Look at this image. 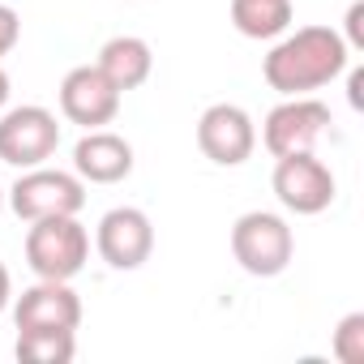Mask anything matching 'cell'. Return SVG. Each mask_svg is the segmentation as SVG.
<instances>
[{"mask_svg": "<svg viewBox=\"0 0 364 364\" xmlns=\"http://www.w3.org/2000/svg\"><path fill=\"white\" fill-rule=\"evenodd\" d=\"M347 65H351V48H347V39L338 31H330V26H300L296 35L279 39L266 52L262 77H266L270 90L291 99V95H313V90L330 86Z\"/></svg>", "mask_w": 364, "mask_h": 364, "instance_id": "1", "label": "cell"}, {"mask_svg": "<svg viewBox=\"0 0 364 364\" xmlns=\"http://www.w3.org/2000/svg\"><path fill=\"white\" fill-rule=\"evenodd\" d=\"M90 262V232L77 223V215H52L35 219L26 232V266L35 279H60L73 283Z\"/></svg>", "mask_w": 364, "mask_h": 364, "instance_id": "2", "label": "cell"}, {"mask_svg": "<svg viewBox=\"0 0 364 364\" xmlns=\"http://www.w3.org/2000/svg\"><path fill=\"white\" fill-rule=\"evenodd\" d=\"M291 253H296V236H291L283 215L249 210V215L236 219V228H232V257L240 262L245 274L274 279V274H283L291 266Z\"/></svg>", "mask_w": 364, "mask_h": 364, "instance_id": "3", "label": "cell"}, {"mask_svg": "<svg viewBox=\"0 0 364 364\" xmlns=\"http://www.w3.org/2000/svg\"><path fill=\"white\" fill-rule=\"evenodd\" d=\"M5 202L26 223L52 219V215H77L86 206V180L77 171H60V167L39 163V167H26L18 176V185L5 193Z\"/></svg>", "mask_w": 364, "mask_h": 364, "instance_id": "4", "label": "cell"}, {"mask_svg": "<svg viewBox=\"0 0 364 364\" xmlns=\"http://www.w3.org/2000/svg\"><path fill=\"white\" fill-rule=\"evenodd\" d=\"M56 146H60V124L48 107L22 103L0 116V163L26 171V167L48 163L56 154Z\"/></svg>", "mask_w": 364, "mask_h": 364, "instance_id": "5", "label": "cell"}, {"mask_svg": "<svg viewBox=\"0 0 364 364\" xmlns=\"http://www.w3.org/2000/svg\"><path fill=\"white\" fill-rule=\"evenodd\" d=\"M270 185H274V198L283 210L291 215H321L330 210L334 202V171L313 154V150H296V154H283L274 163V176H270Z\"/></svg>", "mask_w": 364, "mask_h": 364, "instance_id": "6", "label": "cell"}, {"mask_svg": "<svg viewBox=\"0 0 364 364\" xmlns=\"http://www.w3.org/2000/svg\"><path fill=\"white\" fill-rule=\"evenodd\" d=\"M330 124V107L313 95H291L283 103H274L266 112V124H262V146L283 159V154H296V150H313L317 137L326 133Z\"/></svg>", "mask_w": 364, "mask_h": 364, "instance_id": "7", "label": "cell"}, {"mask_svg": "<svg viewBox=\"0 0 364 364\" xmlns=\"http://www.w3.org/2000/svg\"><path fill=\"white\" fill-rule=\"evenodd\" d=\"M95 249L112 270H141L154 253V223L137 206H116L99 219Z\"/></svg>", "mask_w": 364, "mask_h": 364, "instance_id": "8", "label": "cell"}, {"mask_svg": "<svg viewBox=\"0 0 364 364\" xmlns=\"http://www.w3.org/2000/svg\"><path fill=\"white\" fill-rule=\"evenodd\" d=\"M198 146L219 167H240L257 150V124L240 103H210L198 120Z\"/></svg>", "mask_w": 364, "mask_h": 364, "instance_id": "9", "label": "cell"}, {"mask_svg": "<svg viewBox=\"0 0 364 364\" xmlns=\"http://www.w3.org/2000/svg\"><path fill=\"white\" fill-rule=\"evenodd\" d=\"M60 112L69 124H82V129H103L116 120L120 112V90L103 77L99 65H77L65 73L60 82Z\"/></svg>", "mask_w": 364, "mask_h": 364, "instance_id": "10", "label": "cell"}, {"mask_svg": "<svg viewBox=\"0 0 364 364\" xmlns=\"http://www.w3.org/2000/svg\"><path fill=\"white\" fill-rule=\"evenodd\" d=\"M14 321H18V330H35V326L77 330L82 326V296L60 279H39L35 287H26L14 300Z\"/></svg>", "mask_w": 364, "mask_h": 364, "instance_id": "11", "label": "cell"}, {"mask_svg": "<svg viewBox=\"0 0 364 364\" xmlns=\"http://www.w3.org/2000/svg\"><path fill=\"white\" fill-rule=\"evenodd\" d=\"M73 171L86 185H120L133 171V146L112 129H86V137L73 146Z\"/></svg>", "mask_w": 364, "mask_h": 364, "instance_id": "12", "label": "cell"}, {"mask_svg": "<svg viewBox=\"0 0 364 364\" xmlns=\"http://www.w3.org/2000/svg\"><path fill=\"white\" fill-rule=\"evenodd\" d=\"M95 65H99L103 77L124 95V90H137V86L150 77L154 52H150V43H146L141 35H116V39H107V43L99 48V60H95Z\"/></svg>", "mask_w": 364, "mask_h": 364, "instance_id": "13", "label": "cell"}, {"mask_svg": "<svg viewBox=\"0 0 364 364\" xmlns=\"http://www.w3.org/2000/svg\"><path fill=\"white\" fill-rule=\"evenodd\" d=\"M232 26L245 39H279L291 26V0H232Z\"/></svg>", "mask_w": 364, "mask_h": 364, "instance_id": "14", "label": "cell"}, {"mask_svg": "<svg viewBox=\"0 0 364 364\" xmlns=\"http://www.w3.org/2000/svg\"><path fill=\"white\" fill-rule=\"evenodd\" d=\"M14 351L26 364H69L77 355V330H48V326L18 330V347Z\"/></svg>", "mask_w": 364, "mask_h": 364, "instance_id": "15", "label": "cell"}, {"mask_svg": "<svg viewBox=\"0 0 364 364\" xmlns=\"http://www.w3.org/2000/svg\"><path fill=\"white\" fill-rule=\"evenodd\" d=\"M330 351L334 360L343 364H364V313H347L330 338Z\"/></svg>", "mask_w": 364, "mask_h": 364, "instance_id": "16", "label": "cell"}, {"mask_svg": "<svg viewBox=\"0 0 364 364\" xmlns=\"http://www.w3.org/2000/svg\"><path fill=\"white\" fill-rule=\"evenodd\" d=\"M18 39H22V18H18V9H14V5H0V60L18 48Z\"/></svg>", "mask_w": 364, "mask_h": 364, "instance_id": "17", "label": "cell"}, {"mask_svg": "<svg viewBox=\"0 0 364 364\" xmlns=\"http://www.w3.org/2000/svg\"><path fill=\"white\" fill-rule=\"evenodd\" d=\"M347 48H364V0L347 9Z\"/></svg>", "mask_w": 364, "mask_h": 364, "instance_id": "18", "label": "cell"}, {"mask_svg": "<svg viewBox=\"0 0 364 364\" xmlns=\"http://www.w3.org/2000/svg\"><path fill=\"white\" fill-rule=\"evenodd\" d=\"M9 300H14V279H9V266L0 262V313L9 309Z\"/></svg>", "mask_w": 364, "mask_h": 364, "instance_id": "19", "label": "cell"}, {"mask_svg": "<svg viewBox=\"0 0 364 364\" xmlns=\"http://www.w3.org/2000/svg\"><path fill=\"white\" fill-rule=\"evenodd\" d=\"M347 86H351V90H347L351 107H364V95H360V90H364V73H360V69H351V82H347Z\"/></svg>", "mask_w": 364, "mask_h": 364, "instance_id": "20", "label": "cell"}, {"mask_svg": "<svg viewBox=\"0 0 364 364\" xmlns=\"http://www.w3.org/2000/svg\"><path fill=\"white\" fill-rule=\"evenodd\" d=\"M5 103H9V73L0 69V112H5Z\"/></svg>", "mask_w": 364, "mask_h": 364, "instance_id": "21", "label": "cell"}, {"mask_svg": "<svg viewBox=\"0 0 364 364\" xmlns=\"http://www.w3.org/2000/svg\"><path fill=\"white\" fill-rule=\"evenodd\" d=\"M0 210H5V189H0Z\"/></svg>", "mask_w": 364, "mask_h": 364, "instance_id": "22", "label": "cell"}]
</instances>
